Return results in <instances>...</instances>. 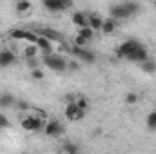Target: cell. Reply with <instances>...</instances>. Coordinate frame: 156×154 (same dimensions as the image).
Wrapping results in <instances>:
<instances>
[{
	"label": "cell",
	"mask_w": 156,
	"mask_h": 154,
	"mask_svg": "<svg viewBox=\"0 0 156 154\" xmlns=\"http://www.w3.org/2000/svg\"><path fill=\"white\" fill-rule=\"evenodd\" d=\"M44 65L49 67L51 71H56V73H64L67 69V60L60 54H55V53H49V54H44Z\"/></svg>",
	"instance_id": "7a4b0ae2"
},
{
	"label": "cell",
	"mask_w": 156,
	"mask_h": 154,
	"mask_svg": "<svg viewBox=\"0 0 156 154\" xmlns=\"http://www.w3.org/2000/svg\"><path fill=\"white\" fill-rule=\"evenodd\" d=\"M20 127L29 132H40L45 127V120H44V116H26V118H22Z\"/></svg>",
	"instance_id": "3957f363"
},
{
	"label": "cell",
	"mask_w": 156,
	"mask_h": 154,
	"mask_svg": "<svg viewBox=\"0 0 156 154\" xmlns=\"http://www.w3.org/2000/svg\"><path fill=\"white\" fill-rule=\"evenodd\" d=\"M0 40H2V33H0Z\"/></svg>",
	"instance_id": "d6a6232c"
},
{
	"label": "cell",
	"mask_w": 156,
	"mask_h": 154,
	"mask_svg": "<svg viewBox=\"0 0 156 154\" xmlns=\"http://www.w3.org/2000/svg\"><path fill=\"white\" fill-rule=\"evenodd\" d=\"M154 7H156V2H154Z\"/></svg>",
	"instance_id": "836d02e7"
},
{
	"label": "cell",
	"mask_w": 156,
	"mask_h": 154,
	"mask_svg": "<svg viewBox=\"0 0 156 154\" xmlns=\"http://www.w3.org/2000/svg\"><path fill=\"white\" fill-rule=\"evenodd\" d=\"M147 58H149V53H147V47H145L144 44H138V45L133 49V53L127 56V60L136 62V64H142V62H145Z\"/></svg>",
	"instance_id": "8992f818"
},
{
	"label": "cell",
	"mask_w": 156,
	"mask_h": 154,
	"mask_svg": "<svg viewBox=\"0 0 156 154\" xmlns=\"http://www.w3.org/2000/svg\"><path fill=\"white\" fill-rule=\"evenodd\" d=\"M73 24L76 26V27H85V26H89V20H87V15L85 13H73Z\"/></svg>",
	"instance_id": "2e32d148"
},
{
	"label": "cell",
	"mask_w": 156,
	"mask_h": 154,
	"mask_svg": "<svg viewBox=\"0 0 156 154\" xmlns=\"http://www.w3.org/2000/svg\"><path fill=\"white\" fill-rule=\"evenodd\" d=\"M64 125L58 121V120H49V121H45V127H44V132L47 134V136H62L64 134Z\"/></svg>",
	"instance_id": "ba28073f"
},
{
	"label": "cell",
	"mask_w": 156,
	"mask_h": 154,
	"mask_svg": "<svg viewBox=\"0 0 156 154\" xmlns=\"http://www.w3.org/2000/svg\"><path fill=\"white\" fill-rule=\"evenodd\" d=\"M13 105H16V100H15V96H13L11 93H4V94H0V107H2V109L13 107Z\"/></svg>",
	"instance_id": "9a60e30c"
},
{
	"label": "cell",
	"mask_w": 156,
	"mask_h": 154,
	"mask_svg": "<svg viewBox=\"0 0 156 154\" xmlns=\"http://www.w3.org/2000/svg\"><path fill=\"white\" fill-rule=\"evenodd\" d=\"M16 62V56L9 49H0V67H11Z\"/></svg>",
	"instance_id": "8fae6325"
},
{
	"label": "cell",
	"mask_w": 156,
	"mask_h": 154,
	"mask_svg": "<svg viewBox=\"0 0 156 154\" xmlns=\"http://www.w3.org/2000/svg\"><path fill=\"white\" fill-rule=\"evenodd\" d=\"M31 78L33 80H44V71L40 67H33L31 69Z\"/></svg>",
	"instance_id": "484cf974"
},
{
	"label": "cell",
	"mask_w": 156,
	"mask_h": 154,
	"mask_svg": "<svg viewBox=\"0 0 156 154\" xmlns=\"http://www.w3.org/2000/svg\"><path fill=\"white\" fill-rule=\"evenodd\" d=\"M118 22H120V20L113 18V16L105 18L104 24H102V33H105V35H113V33L116 31V27H118Z\"/></svg>",
	"instance_id": "7c38bea8"
},
{
	"label": "cell",
	"mask_w": 156,
	"mask_h": 154,
	"mask_svg": "<svg viewBox=\"0 0 156 154\" xmlns=\"http://www.w3.org/2000/svg\"><path fill=\"white\" fill-rule=\"evenodd\" d=\"M37 45H38V49L44 53V54H49V53H53L51 40L45 38V37H42V35H38V38H37Z\"/></svg>",
	"instance_id": "4fadbf2b"
},
{
	"label": "cell",
	"mask_w": 156,
	"mask_h": 154,
	"mask_svg": "<svg viewBox=\"0 0 156 154\" xmlns=\"http://www.w3.org/2000/svg\"><path fill=\"white\" fill-rule=\"evenodd\" d=\"M66 2H67V4H73V2H75V0H66Z\"/></svg>",
	"instance_id": "1f68e13d"
},
{
	"label": "cell",
	"mask_w": 156,
	"mask_h": 154,
	"mask_svg": "<svg viewBox=\"0 0 156 154\" xmlns=\"http://www.w3.org/2000/svg\"><path fill=\"white\" fill-rule=\"evenodd\" d=\"M138 100H140V96H138L136 93H127V94H125V103H129V105L138 103Z\"/></svg>",
	"instance_id": "cb8c5ba5"
},
{
	"label": "cell",
	"mask_w": 156,
	"mask_h": 154,
	"mask_svg": "<svg viewBox=\"0 0 156 154\" xmlns=\"http://www.w3.org/2000/svg\"><path fill=\"white\" fill-rule=\"evenodd\" d=\"M44 7L51 13H60V11H66L71 4H67L66 0H42Z\"/></svg>",
	"instance_id": "30bf717a"
},
{
	"label": "cell",
	"mask_w": 156,
	"mask_h": 154,
	"mask_svg": "<svg viewBox=\"0 0 156 154\" xmlns=\"http://www.w3.org/2000/svg\"><path fill=\"white\" fill-rule=\"evenodd\" d=\"M66 118L69 120V121H80V120H83L85 118V109H80L78 107L76 102H69L67 105H66Z\"/></svg>",
	"instance_id": "277c9868"
},
{
	"label": "cell",
	"mask_w": 156,
	"mask_h": 154,
	"mask_svg": "<svg viewBox=\"0 0 156 154\" xmlns=\"http://www.w3.org/2000/svg\"><path fill=\"white\" fill-rule=\"evenodd\" d=\"M9 37L15 40H27L29 44H37V38H38L37 31L31 33V31H24V29H13V31H9Z\"/></svg>",
	"instance_id": "9c48e42d"
},
{
	"label": "cell",
	"mask_w": 156,
	"mask_h": 154,
	"mask_svg": "<svg viewBox=\"0 0 156 154\" xmlns=\"http://www.w3.org/2000/svg\"><path fill=\"white\" fill-rule=\"evenodd\" d=\"M31 9V2L29 0H18L16 2V11L18 13H27Z\"/></svg>",
	"instance_id": "7402d4cb"
},
{
	"label": "cell",
	"mask_w": 156,
	"mask_h": 154,
	"mask_svg": "<svg viewBox=\"0 0 156 154\" xmlns=\"http://www.w3.org/2000/svg\"><path fill=\"white\" fill-rule=\"evenodd\" d=\"M62 151H64L66 154H76L78 151H80V147H78L76 143H73V142H64Z\"/></svg>",
	"instance_id": "ffe728a7"
},
{
	"label": "cell",
	"mask_w": 156,
	"mask_h": 154,
	"mask_svg": "<svg viewBox=\"0 0 156 154\" xmlns=\"http://www.w3.org/2000/svg\"><path fill=\"white\" fill-rule=\"evenodd\" d=\"M147 129L149 131H156V111H151L147 114Z\"/></svg>",
	"instance_id": "603a6c76"
},
{
	"label": "cell",
	"mask_w": 156,
	"mask_h": 154,
	"mask_svg": "<svg viewBox=\"0 0 156 154\" xmlns=\"http://www.w3.org/2000/svg\"><path fill=\"white\" fill-rule=\"evenodd\" d=\"M67 69H71V71H78L80 67H78L76 62H67Z\"/></svg>",
	"instance_id": "f546056e"
},
{
	"label": "cell",
	"mask_w": 156,
	"mask_h": 154,
	"mask_svg": "<svg viewBox=\"0 0 156 154\" xmlns=\"http://www.w3.org/2000/svg\"><path fill=\"white\" fill-rule=\"evenodd\" d=\"M76 103H78L80 109H85V111L89 109V102H87V98H85L83 94H78L76 96Z\"/></svg>",
	"instance_id": "d4e9b609"
},
{
	"label": "cell",
	"mask_w": 156,
	"mask_h": 154,
	"mask_svg": "<svg viewBox=\"0 0 156 154\" xmlns=\"http://www.w3.org/2000/svg\"><path fill=\"white\" fill-rule=\"evenodd\" d=\"M78 35H82L85 40H93L94 38V29L91 26H85V27H78Z\"/></svg>",
	"instance_id": "d6986e66"
},
{
	"label": "cell",
	"mask_w": 156,
	"mask_h": 154,
	"mask_svg": "<svg viewBox=\"0 0 156 154\" xmlns=\"http://www.w3.org/2000/svg\"><path fill=\"white\" fill-rule=\"evenodd\" d=\"M64 98H66L67 103H69V102H76V94H66Z\"/></svg>",
	"instance_id": "4dcf8cb0"
},
{
	"label": "cell",
	"mask_w": 156,
	"mask_h": 154,
	"mask_svg": "<svg viewBox=\"0 0 156 154\" xmlns=\"http://www.w3.org/2000/svg\"><path fill=\"white\" fill-rule=\"evenodd\" d=\"M138 9H140V5L136 2H122V4H113L109 7V13L116 20H125V18H131L133 15H136Z\"/></svg>",
	"instance_id": "6da1fadb"
},
{
	"label": "cell",
	"mask_w": 156,
	"mask_h": 154,
	"mask_svg": "<svg viewBox=\"0 0 156 154\" xmlns=\"http://www.w3.org/2000/svg\"><path fill=\"white\" fill-rule=\"evenodd\" d=\"M87 20H89V26H91L94 31H102V24H104V18H102L98 13H93V15H89V16H87Z\"/></svg>",
	"instance_id": "5bb4252c"
},
{
	"label": "cell",
	"mask_w": 156,
	"mask_h": 154,
	"mask_svg": "<svg viewBox=\"0 0 156 154\" xmlns=\"http://www.w3.org/2000/svg\"><path fill=\"white\" fill-rule=\"evenodd\" d=\"M16 107L20 109V111H29V105H27V102H16Z\"/></svg>",
	"instance_id": "f1b7e54d"
},
{
	"label": "cell",
	"mask_w": 156,
	"mask_h": 154,
	"mask_svg": "<svg viewBox=\"0 0 156 154\" xmlns=\"http://www.w3.org/2000/svg\"><path fill=\"white\" fill-rule=\"evenodd\" d=\"M142 71L144 73H156V62H153V60H145V62H142Z\"/></svg>",
	"instance_id": "44dd1931"
},
{
	"label": "cell",
	"mask_w": 156,
	"mask_h": 154,
	"mask_svg": "<svg viewBox=\"0 0 156 154\" xmlns=\"http://www.w3.org/2000/svg\"><path fill=\"white\" fill-rule=\"evenodd\" d=\"M37 35H42V37H45V38L49 40H62V37H60V33H56V31H53V29H38L37 31Z\"/></svg>",
	"instance_id": "e0dca14e"
},
{
	"label": "cell",
	"mask_w": 156,
	"mask_h": 154,
	"mask_svg": "<svg viewBox=\"0 0 156 154\" xmlns=\"http://www.w3.org/2000/svg\"><path fill=\"white\" fill-rule=\"evenodd\" d=\"M138 44H140V42H138V40H134V38L125 40L123 44H120V45L116 47V56H118V58H125V60H127V56L133 53V49H134Z\"/></svg>",
	"instance_id": "52a82bcc"
},
{
	"label": "cell",
	"mask_w": 156,
	"mask_h": 154,
	"mask_svg": "<svg viewBox=\"0 0 156 154\" xmlns=\"http://www.w3.org/2000/svg\"><path fill=\"white\" fill-rule=\"evenodd\" d=\"M154 111H156V109H154Z\"/></svg>",
	"instance_id": "e575fe53"
},
{
	"label": "cell",
	"mask_w": 156,
	"mask_h": 154,
	"mask_svg": "<svg viewBox=\"0 0 156 154\" xmlns=\"http://www.w3.org/2000/svg\"><path fill=\"white\" fill-rule=\"evenodd\" d=\"M7 127H11L9 118H7L5 114H2V113H0V129H7Z\"/></svg>",
	"instance_id": "4316f807"
},
{
	"label": "cell",
	"mask_w": 156,
	"mask_h": 154,
	"mask_svg": "<svg viewBox=\"0 0 156 154\" xmlns=\"http://www.w3.org/2000/svg\"><path fill=\"white\" fill-rule=\"evenodd\" d=\"M87 42H89V40H85L82 35H76V38H75V45H78V47H85Z\"/></svg>",
	"instance_id": "83f0119b"
},
{
	"label": "cell",
	"mask_w": 156,
	"mask_h": 154,
	"mask_svg": "<svg viewBox=\"0 0 156 154\" xmlns=\"http://www.w3.org/2000/svg\"><path fill=\"white\" fill-rule=\"evenodd\" d=\"M38 45L37 44H29L26 49H24V56L26 58H37V54H38Z\"/></svg>",
	"instance_id": "ac0fdd59"
},
{
	"label": "cell",
	"mask_w": 156,
	"mask_h": 154,
	"mask_svg": "<svg viewBox=\"0 0 156 154\" xmlns=\"http://www.w3.org/2000/svg\"><path fill=\"white\" fill-rule=\"evenodd\" d=\"M69 53H71V54H75L78 60H82V62H85V64H94V62H96V54H94L93 51L85 49V47H78V45H73Z\"/></svg>",
	"instance_id": "5b68a950"
}]
</instances>
